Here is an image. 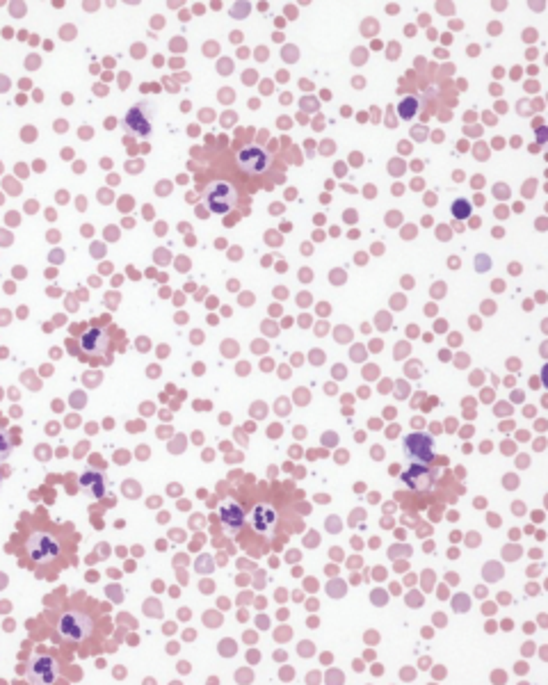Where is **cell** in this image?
<instances>
[{
	"label": "cell",
	"instance_id": "obj_1",
	"mask_svg": "<svg viewBox=\"0 0 548 685\" xmlns=\"http://www.w3.org/2000/svg\"><path fill=\"white\" fill-rule=\"evenodd\" d=\"M201 199L210 213H215V215H226V213H231L235 208V203H238V190H235L231 180H222V178L210 180L206 190H203Z\"/></svg>",
	"mask_w": 548,
	"mask_h": 685
},
{
	"label": "cell",
	"instance_id": "obj_2",
	"mask_svg": "<svg viewBox=\"0 0 548 685\" xmlns=\"http://www.w3.org/2000/svg\"><path fill=\"white\" fill-rule=\"evenodd\" d=\"M57 631H60L62 640H67V642H83L94 631V619L89 617L87 613H80V610H69V613H64L60 617Z\"/></svg>",
	"mask_w": 548,
	"mask_h": 685
},
{
	"label": "cell",
	"instance_id": "obj_3",
	"mask_svg": "<svg viewBox=\"0 0 548 685\" xmlns=\"http://www.w3.org/2000/svg\"><path fill=\"white\" fill-rule=\"evenodd\" d=\"M26 551L32 562L37 564H46V562H53V560L60 557L62 546L53 534L48 532H32L28 541H26Z\"/></svg>",
	"mask_w": 548,
	"mask_h": 685
},
{
	"label": "cell",
	"instance_id": "obj_4",
	"mask_svg": "<svg viewBox=\"0 0 548 685\" xmlns=\"http://www.w3.org/2000/svg\"><path fill=\"white\" fill-rule=\"evenodd\" d=\"M124 128L128 135L133 137H151L153 133V105L151 103H135L133 108L126 112L124 117Z\"/></svg>",
	"mask_w": 548,
	"mask_h": 685
},
{
	"label": "cell",
	"instance_id": "obj_5",
	"mask_svg": "<svg viewBox=\"0 0 548 685\" xmlns=\"http://www.w3.org/2000/svg\"><path fill=\"white\" fill-rule=\"evenodd\" d=\"M80 354L83 357L101 359L110 352V334L103 327H89L80 336Z\"/></svg>",
	"mask_w": 548,
	"mask_h": 685
},
{
	"label": "cell",
	"instance_id": "obj_6",
	"mask_svg": "<svg viewBox=\"0 0 548 685\" xmlns=\"http://www.w3.org/2000/svg\"><path fill=\"white\" fill-rule=\"evenodd\" d=\"M405 452L412 464L435 461V439L430 434H409L405 439Z\"/></svg>",
	"mask_w": 548,
	"mask_h": 685
},
{
	"label": "cell",
	"instance_id": "obj_7",
	"mask_svg": "<svg viewBox=\"0 0 548 685\" xmlns=\"http://www.w3.org/2000/svg\"><path fill=\"white\" fill-rule=\"evenodd\" d=\"M238 167L247 176H260L269 169V155L265 148L249 144L238 153Z\"/></svg>",
	"mask_w": 548,
	"mask_h": 685
},
{
	"label": "cell",
	"instance_id": "obj_8",
	"mask_svg": "<svg viewBox=\"0 0 548 685\" xmlns=\"http://www.w3.org/2000/svg\"><path fill=\"white\" fill-rule=\"evenodd\" d=\"M244 518H247V514H244V507L238 500H231V498L222 500V505H219V521H222L224 530L228 534L238 532L244 525Z\"/></svg>",
	"mask_w": 548,
	"mask_h": 685
},
{
	"label": "cell",
	"instance_id": "obj_9",
	"mask_svg": "<svg viewBox=\"0 0 548 685\" xmlns=\"http://www.w3.org/2000/svg\"><path fill=\"white\" fill-rule=\"evenodd\" d=\"M402 482L414 491H432V486H435V473L428 468V464H412L402 473Z\"/></svg>",
	"mask_w": 548,
	"mask_h": 685
},
{
	"label": "cell",
	"instance_id": "obj_10",
	"mask_svg": "<svg viewBox=\"0 0 548 685\" xmlns=\"http://www.w3.org/2000/svg\"><path fill=\"white\" fill-rule=\"evenodd\" d=\"M28 679L32 683H53L57 679V663L51 656H37L28 665Z\"/></svg>",
	"mask_w": 548,
	"mask_h": 685
},
{
	"label": "cell",
	"instance_id": "obj_11",
	"mask_svg": "<svg viewBox=\"0 0 548 685\" xmlns=\"http://www.w3.org/2000/svg\"><path fill=\"white\" fill-rule=\"evenodd\" d=\"M276 521H279L276 511L269 505H265V502H258V505L251 509V525H253V530L260 534H272V530L276 528Z\"/></svg>",
	"mask_w": 548,
	"mask_h": 685
},
{
	"label": "cell",
	"instance_id": "obj_12",
	"mask_svg": "<svg viewBox=\"0 0 548 685\" xmlns=\"http://www.w3.org/2000/svg\"><path fill=\"white\" fill-rule=\"evenodd\" d=\"M80 489H83L87 496H92V498H103L105 496V491H108V484H105V475L99 473V470H85L83 475H80Z\"/></svg>",
	"mask_w": 548,
	"mask_h": 685
},
{
	"label": "cell",
	"instance_id": "obj_13",
	"mask_svg": "<svg viewBox=\"0 0 548 685\" xmlns=\"http://www.w3.org/2000/svg\"><path fill=\"white\" fill-rule=\"evenodd\" d=\"M398 112H400V117H402V119H414L416 112H418V101H416L414 96L402 98V103H400Z\"/></svg>",
	"mask_w": 548,
	"mask_h": 685
},
{
	"label": "cell",
	"instance_id": "obj_14",
	"mask_svg": "<svg viewBox=\"0 0 548 685\" xmlns=\"http://www.w3.org/2000/svg\"><path fill=\"white\" fill-rule=\"evenodd\" d=\"M450 208H453V215H455V217H460V220H466V217L471 215V203L466 201V199H457V201H453V206H450Z\"/></svg>",
	"mask_w": 548,
	"mask_h": 685
},
{
	"label": "cell",
	"instance_id": "obj_15",
	"mask_svg": "<svg viewBox=\"0 0 548 685\" xmlns=\"http://www.w3.org/2000/svg\"><path fill=\"white\" fill-rule=\"evenodd\" d=\"M10 455H12V441L5 430H0V461H5Z\"/></svg>",
	"mask_w": 548,
	"mask_h": 685
}]
</instances>
